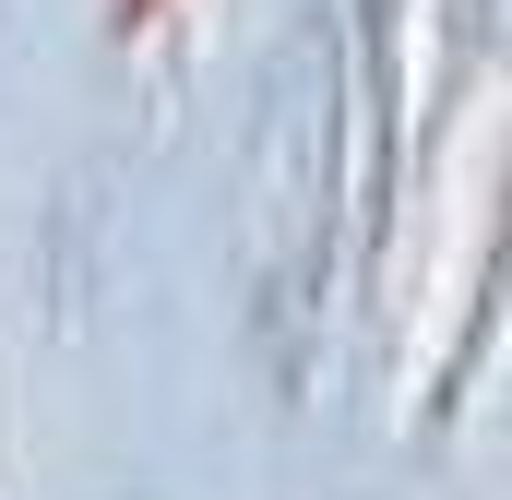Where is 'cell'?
<instances>
[{
  "label": "cell",
  "mask_w": 512,
  "mask_h": 500,
  "mask_svg": "<svg viewBox=\"0 0 512 500\" xmlns=\"http://www.w3.org/2000/svg\"><path fill=\"white\" fill-rule=\"evenodd\" d=\"M108 12H120V24H143V12H155V0H108Z\"/></svg>",
  "instance_id": "6da1fadb"
}]
</instances>
